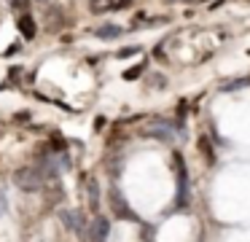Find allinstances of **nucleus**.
Returning <instances> with one entry per match:
<instances>
[{"label":"nucleus","mask_w":250,"mask_h":242,"mask_svg":"<svg viewBox=\"0 0 250 242\" xmlns=\"http://www.w3.org/2000/svg\"><path fill=\"white\" fill-rule=\"evenodd\" d=\"M43 170H35V167H22V170H17V175H14V183H17L19 188H24V191H38V188H43Z\"/></svg>","instance_id":"obj_1"},{"label":"nucleus","mask_w":250,"mask_h":242,"mask_svg":"<svg viewBox=\"0 0 250 242\" xmlns=\"http://www.w3.org/2000/svg\"><path fill=\"white\" fill-rule=\"evenodd\" d=\"M108 220L105 218H97L92 223V242H105V237H108Z\"/></svg>","instance_id":"obj_2"},{"label":"nucleus","mask_w":250,"mask_h":242,"mask_svg":"<svg viewBox=\"0 0 250 242\" xmlns=\"http://www.w3.org/2000/svg\"><path fill=\"white\" fill-rule=\"evenodd\" d=\"M110 202H113V210H116V213H121V218H132V210L124 204V199H121L119 191L110 194Z\"/></svg>","instance_id":"obj_3"},{"label":"nucleus","mask_w":250,"mask_h":242,"mask_svg":"<svg viewBox=\"0 0 250 242\" xmlns=\"http://www.w3.org/2000/svg\"><path fill=\"white\" fill-rule=\"evenodd\" d=\"M19 30H22L24 38H35V22H33V16H30V14L19 16Z\"/></svg>","instance_id":"obj_4"},{"label":"nucleus","mask_w":250,"mask_h":242,"mask_svg":"<svg viewBox=\"0 0 250 242\" xmlns=\"http://www.w3.org/2000/svg\"><path fill=\"white\" fill-rule=\"evenodd\" d=\"M86 186H89V207H92V210H97V202H100L97 180H94V177H89V180H86Z\"/></svg>","instance_id":"obj_5"},{"label":"nucleus","mask_w":250,"mask_h":242,"mask_svg":"<svg viewBox=\"0 0 250 242\" xmlns=\"http://www.w3.org/2000/svg\"><path fill=\"white\" fill-rule=\"evenodd\" d=\"M119 35H121V27H116V24L97 27V38H119Z\"/></svg>","instance_id":"obj_6"},{"label":"nucleus","mask_w":250,"mask_h":242,"mask_svg":"<svg viewBox=\"0 0 250 242\" xmlns=\"http://www.w3.org/2000/svg\"><path fill=\"white\" fill-rule=\"evenodd\" d=\"M62 223H67L70 229H76V231L83 229V226H81V218H78V213H62Z\"/></svg>","instance_id":"obj_7"},{"label":"nucleus","mask_w":250,"mask_h":242,"mask_svg":"<svg viewBox=\"0 0 250 242\" xmlns=\"http://www.w3.org/2000/svg\"><path fill=\"white\" fill-rule=\"evenodd\" d=\"M199 148H202V156H207V161H212V148H210V140H207V137H199Z\"/></svg>","instance_id":"obj_8"},{"label":"nucleus","mask_w":250,"mask_h":242,"mask_svg":"<svg viewBox=\"0 0 250 242\" xmlns=\"http://www.w3.org/2000/svg\"><path fill=\"white\" fill-rule=\"evenodd\" d=\"M108 8H110L108 0H94V3H92V11H97V14H100V11H108Z\"/></svg>","instance_id":"obj_9"},{"label":"nucleus","mask_w":250,"mask_h":242,"mask_svg":"<svg viewBox=\"0 0 250 242\" xmlns=\"http://www.w3.org/2000/svg\"><path fill=\"white\" fill-rule=\"evenodd\" d=\"M140 70H143V67H132V70H126L124 78H137V75H140Z\"/></svg>","instance_id":"obj_10"},{"label":"nucleus","mask_w":250,"mask_h":242,"mask_svg":"<svg viewBox=\"0 0 250 242\" xmlns=\"http://www.w3.org/2000/svg\"><path fill=\"white\" fill-rule=\"evenodd\" d=\"M129 54H137V48H121L119 57H129Z\"/></svg>","instance_id":"obj_11"},{"label":"nucleus","mask_w":250,"mask_h":242,"mask_svg":"<svg viewBox=\"0 0 250 242\" xmlns=\"http://www.w3.org/2000/svg\"><path fill=\"white\" fill-rule=\"evenodd\" d=\"M3 210H6V197L0 194V215H3Z\"/></svg>","instance_id":"obj_12"},{"label":"nucleus","mask_w":250,"mask_h":242,"mask_svg":"<svg viewBox=\"0 0 250 242\" xmlns=\"http://www.w3.org/2000/svg\"><path fill=\"white\" fill-rule=\"evenodd\" d=\"M175 3H188V0H175Z\"/></svg>","instance_id":"obj_13"}]
</instances>
